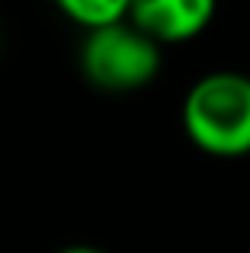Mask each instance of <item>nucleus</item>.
I'll return each mask as SVG.
<instances>
[{
	"instance_id": "f257e3e1",
	"label": "nucleus",
	"mask_w": 250,
	"mask_h": 253,
	"mask_svg": "<svg viewBox=\"0 0 250 253\" xmlns=\"http://www.w3.org/2000/svg\"><path fill=\"white\" fill-rule=\"evenodd\" d=\"M183 128L206 154H250V77L238 71L199 77L183 99Z\"/></svg>"
},
{
	"instance_id": "f03ea898",
	"label": "nucleus",
	"mask_w": 250,
	"mask_h": 253,
	"mask_svg": "<svg viewBox=\"0 0 250 253\" xmlns=\"http://www.w3.org/2000/svg\"><path fill=\"white\" fill-rule=\"evenodd\" d=\"M161 45L135 23L122 19L113 26L87 29L81 42V71L96 90L131 93L161 74Z\"/></svg>"
},
{
	"instance_id": "7ed1b4c3",
	"label": "nucleus",
	"mask_w": 250,
	"mask_h": 253,
	"mask_svg": "<svg viewBox=\"0 0 250 253\" xmlns=\"http://www.w3.org/2000/svg\"><path fill=\"white\" fill-rule=\"evenodd\" d=\"M218 0H131L128 23L148 32L157 45H176L202 36Z\"/></svg>"
},
{
	"instance_id": "20e7f679",
	"label": "nucleus",
	"mask_w": 250,
	"mask_h": 253,
	"mask_svg": "<svg viewBox=\"0 0 250 253\" xmlns=\"http://www.w3.org/2000/svg\"><path fill=\"white\" fill-rule=\"evenodd\" d=\"M51 3L83 29H100L128 19L131 0H51Z\"/></svg>"
},
{
	"instance_id": "39448f33",
	"label": "nucleus",
	"mask_w": 250,
	"mask_h": 253,
	"mask_svg": "<svg viewBox=\"0 0 250 253\" xmlns=\"http://www.w3.org/2000/svg\"><path fill=\"white\" fill-rule=\"evenodd\" d=\"M58 253H106V250H96V247H64Z\"/></svg>"
}]
</instances>
